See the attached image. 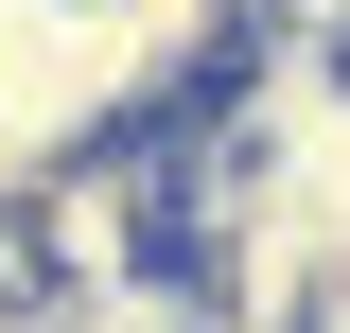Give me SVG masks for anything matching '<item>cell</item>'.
<instances>
[{
    "instance_id": "obj_1",
    "label": "cell",
    "mask_w": 350,
    "mask_h": 333,
    "mask_svg": "<svg viewBox=\"0 0 350 333\" xmlns=\"http://www.w3.org/2000/svg\"><path fill=\"white\" fill-rule=\"evenodd\" d=\"M0 333H36V298H0Z\"/></svg>"
}]
</instances>
